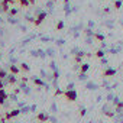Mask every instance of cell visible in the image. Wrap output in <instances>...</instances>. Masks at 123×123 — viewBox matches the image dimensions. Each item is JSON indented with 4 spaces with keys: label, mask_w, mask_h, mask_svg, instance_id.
Listing matches in <instances>:
<instances>
[{
    "label": "cell",
    "mask_w": 123,
    "mask_h": 123,
    "mask_svg": "<svg viewBox=\"0 0 123 123\" xmlns=\"http://www.w3.org/2000/svg\"><path fill=\"white\" fill-rule=\"evenodd\" d=\"M65 2H68V0H65Z\"/></svg>",
    "instance_id": "4316f807"
},
{
    "label": "cell",
    "mask_w": 123,
    "mask_h": 123,
    "mask_svg": "<svg viewBox=\"0 0 123 123\" xmlns=\"http://www.w3.org/2000/svg\"><path fill=\"white\" fill-rule=\"evenodd\" d=\"M64 97L68 100V101H75L77 100V91L75 90H65L64 91Z\"/></svg>",
    "instance_id": "6da1fadb"
},
{
    "label": "cell",
    "mask_w": 123,
    "mask_h": 123,
    "mask_svg": "<svg viewBox=\"0 0 123 123\" xmlns=\"http://www.w3.org/2000/svg\"><path fill=\"white\" fill-rule=\"evenodd\" d=\"M19 3H20V6H23V7H28V6H29V0H19Z\"/></svg>",
    "instance_id": "8fae6325"
},
{
    "label": "cell",
    "mask_w": 123,
    "mask_h": 123,
    "mask_svg": "<svg viewBox=\"0 0 123 123\" xmlns=\"http://www.w3.org/2000/svg\"><path fill=\"white\" fill-rule=\"evenodd\" d=\"M104 114H106V116H109V117H111L114 113H113V111H104Z\"/></svg>",
    "instance_id": "ffe728a7"
},
{
    "label": "cell",
    "mask_w": 123,
    "mask_h": 123,
    "mask_svg": "<svg viewBox=\"0 0 123 123\" xmlns=\"http://www.w3.org/2000/svg\"><path fill=\"white\" fill-rule=\"evenodd\" d=\"M116 70H113V68H107V70H104V73H103V75L104 77H114L116 75Z\"/></svg>",
    "instance_id": "5b68a950"
},
{
    "label": "cell",
    "mask_w": 123,
    "mask_h": 123,
    "mask_svg": "<svg viewBox=\"0 0 123 123\" xmlns=\"http://www.w3.org/2000/svg\"><path fill=\"white\" fill-rule=\"evenodd\" d=\"M88 68H90V65L86 64V62H83V64L80 65V71H81V74H86V73L88 71Z\"/></svg>",
    "instance_id": "52a82bcc"
},
{
    "label": "cell",
    "mask_w": 123,
    "mask_h": 123,
    "mask_svg": "<svg viewBox=\"0 0 123 123\" xmlns=\"http://www.w3.org/2000/svg\"><path fill=\"white\" fill-rule=\"evenodd\" d=\"M0 97L7 98V93H6V90H5V88H0Z\"/></svg>",
    "instance_id": "5bb4252c"
},
{
    "label": "cell",
    "mask_w": 123,
    "mask_h": 123,
    "mask_svg": "<svg viewBox=\"0 0 123 123\" xmlns=\"http://www.w3.org/2000/svg\"><path fill=\"white\" fill-rule=\"evenodd\" d=\"M9 71H10V74L18 75V74H19V71H20V68H19V67H16V65H10V67H9Z\"/></svg>",
    "instance_id": "8992f818"
},
{
    "label": "cell",
    "mask_w": 123,
    "mask_h": 123,
    "mask_svg": "<svg viewBox=\"0 0 123 123\" xmlns=\"http://www.w3.org/2000/svg\"><path fill=\"white\" fill-rule=\"evenodd\" d=\"M19 68H20L22 71H25V73H28V71L31 70V68H29V65H28V64H25V62H23V64H20V67H19Z\"/></svg>",
    "instance_id": "9c48e42d"
},
{
    "label": "cell",
    "mask_w": 123,
    "mask_h": 123,
    "mask_svg": "<svg viewBox=\"0 0 123 123\" xmlns=\"http://www.w3.org/2000/svg\"><path fill=\"white\" fill-rule=\"evenodd\" d=\"M59 94H64V91L62 90H56L55 91V96H59Z\"/></svg>",
    "instance_id": "44dd1931"
},
{
    "label": "cell",
    "mask_w": 123,
    "mask_h": 123,
    "mask_svg": "<svg viewBox=\"0 0 123 123\" xmlns=\"http://www.w3.org/2000/svg\"><path fill=\"white\" fill-rule=\"evenodd\" d=\"M5 78H7V73L5 70H0V80H5Z\"/></svg>",
    "instance_id": "30bf717a"
},
{
    "label": "cell",
    "mask_w": 123,
    "mask_h": 123,
    "mask_svg": "<svg viewBox=\"0 0 123 123\" xmlns=\"http://www.w3.org/2000/svg\"><path fill=\"white\" fill-rule=\"evenodd\" d=\"M19 113H20V110H19V109H15V110H12V111H9V113H5V119H6V120H10V119L16 117V116H19Z\"/></svg>",
    "instance_id": "3957f363"
},
{
    "label": "cell",
    "mask_w": 123,
    "mask_h": 123,
    "mask_svg": "<svg viewBox=\"0 0 123 123\" xmlns=\"http://www.w3.org/2000/svg\"><path fill=\"white\" fill-rule=\"evenodd\" d=\"M35 2L36 0H29V5H35Z\"/></svg>",
    "instance_id": "cb8c5ba5"
},
{
    "label": "cell",
    "mask_w": 123,
    "mask_h": 123,
    "mask_svg": "<svg viewBox=\"0 0 123 123\" xmlns=\"http://www.w3.org/2000/svg\"><path fill=\"white\" fill-rule=\"evenodd\" d=\"M9 13H10L12 16H15V15L18 13V9H9Z\"/></svg>",
    "instance_id": "ac0fdd59"
},
{
    "label": "cell",
    "mask_w": 123,
    "mask_h": 123,
    "mask_svg": "<svg viewBox=\"0 0 123 123\" xmlns=\"http://www.w3.org/2000/svg\"><path fill=\"white\" fill-rule=\"evenodd\" d=\"M94 38H96L97 41H104V36L100 35V33H94Z\"/></svg>",
    "instance_id": "2e32d148"
},
{
    "label": "cell",
    "mask_w": 123,
    "mask_h": 123,
    "mask_svg": "<svg viewBox=\"0 0 123 123\" xmlns=\"http://www.w3.org/2000/svg\"><path fill=\"white\" fill-rule=\"evenodd\" d=\"M7 98H5V97H0V104H5V101H6Z\"/></svg>",
    "instance_id": "7402d4cb"
},
{
    "label": "cell",
    "mask_w": 123,
    "mask_h": 123,
    "mask_svg": "<svg viewBox=\"0 0 123 123\" xmlns=\"http://www.w3.org/2000/svg\"><path fill=\"white\" fill-rule=\"evenodd\" d=\"M0 88H3V80H0Z\"/></svg>",
    "instance_id": "d4e9b609"
},
{
    "label": "cell",
    "mask_w": 123,
    "mask_h": 123,
    "mask_svg": "<svg viewBox=\"0 0 123 123\" xmlns=\"http://www.w3.org/2000/svg\"><path fill=\"white\" fill-rule=\"evenodd\" d=\"M33 83H35V86H45V84H43V81H42V80H39V78H33Z\"/></svg>",
    "instance_id": "7c38bea8"
},
{
    "label": "cell",
    "mask_w": 123,
    "mask_h": 123,
    "mask_svg": "<svg viewBox=\"0 0 123 123\" xmlns=\"http://www.w3.org/2000/svg\"><path fill=\"white\" fill-rule=\"evenodd\" d=\"M96 56H97V58H103V56H104V51H101V49L97 51V52H96Z\"/></svg>",
    "instance_id": "e0dca14e"
},
{
    "label": "cell",
    "mask_w": 123,
    "mask_h": 123,
    "mask_svg": "<svg viewBox=\"0 0 123 123\" xmlns=\"http://www.w3.org/2000/svg\"><path fill=\"white\" fill-rule=\"evenodd\" d=\"M122 109H123V101H120V103H117V110L120 111Z\"/></svg>",
    "instance_id": "d6986e66"
},
{
    "label": "cell",
    "mask_w": 123,
    "mask_h": 123,
    "mask_svg": "<svg viewBox=\"0 0 123 123\" xmlns=\"http://www.w3.org/2000/svg\"><path fill=\"white\" fill-rule=\"evenodd\" d=\"M62 28H64V22H62V20H59V22L56 23V31H61Z\"/></svg>",
    "instance_id": "4fadbf2b"
},
{
    "label": "cell",
    "mask_w": 123,
    "mask_h": 123,
    "mask_svg": "<svg viewBox=\"0 0 123 123\" xmlns=\"http://www.w3.org/2000/svg\"><path fill=\"white\" fill-rule=\"evenodd\" d=\"M45 18H46V12H39V15L36 16V19H33V25L35 26H39L45 20Z\"/></svg>",
    "instance_id": "7a4b0ae2"
},
{
    "label": "cell",
    "mask_w": 123,
    "mask_h": 123,
    "mask_svg": "<svg viewBox=\"0 0 123 123\" xmlns=\"http://www.w3.org/2000/svg\"><path fill=\"white\" fill-rule=\"evenodd\" d=\"M36 120L38 122H48L49 120V114L48 113H45V111H41V113H38V116H36Z\"/></svg>",
    "instance_id": "277c9868"
},
{
    "label": "cell",
    "mask_w": 123,
    "mask_h": 123,
    "mask_svg": "<svg viewBox=\"0 0 123 123\" xmlns=\"http://www.w3.org/2000/svg\"><path fill=\"white\" fill-rule=\"evenodd\" d=\"M15 2H16V0H12V3H15Z\"/></svg>",
    "instance_id": "484cf974"
},
{
    "label": "cell",
    "mask_w": 123,
    "mask_h": 123,
    "mask_svg": "<svg viewBox=\"0 0 123 123\" xmlns=\"http://www.w3.org/2000/svg\"><path fill=\"white\" fill-rule=\"evenodd\" d=\"M7 83H9L10 86H13V84H16V75H13V74H10V75H7Z\"/></svg>",
    "instance_id": "ba28073f"
},
{
    "label": "cell",
    "mask_w": 123,
    "mask_h": 123,
    "mask_svg": "<svg viewBox=\"0 0 123 123\" xmlns=\"http://www.w3.org/2000/svg\"><path fill=\"white\" fill-rule=\"evenodd\" d=\"M122 7V0H116L114 2V9H120Z\"/></svg>",
    "instance_id": "9a60e30c"
},
{
    "label": "cell",
    "mask_w": 123,
    "mask_h": 123,
    "mask_svg": "<svg viewBox=\"0 0 123 123\" xmlns=\"http://www.w3.org/2000/svg\"><path fill=\"white\" fill-rule=\"evenodd\" d=\"M80 114H81V116H84V114H86V109H81V111H80Z\"/></svg>",
    "instance_id": "603a6c76"
}]
</instances>
